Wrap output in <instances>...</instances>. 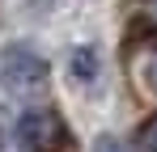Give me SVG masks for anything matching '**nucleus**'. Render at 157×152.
Segmentation results:
<instances>
[{"instance_id":"f257e3e1","label":"nucleus","mask_w":157,"mask_h":152,"mask_svg":"<svg viewBox=\"0 0 157 152\" xmlns=\"http://www.w3.org/2000/svg\"><path fill=\"white\" fill-rule=\"evenodd\" d=\"M47 80H51V68L47 59L38 55L26 42H9L0 51V89L9 93L13 101H38L47 93Z\"/></svg>"},{"instance_id":"f03ea898","label":"nucleus","mask_w":157,"mask_h":152,"mask_svg":"<svg viewBox=\"0 0 157 152\" xmlns=\"http://www.w3.org/2000/svg\"><path fill=\"white\" fill-rule=\"evenodd\" d=\"M64 80H68V89H77V93H94V89L102 85V55H98V47L81 42V47L68 51Z\"/></svg>"},{"instance_id":"7ed1b4c3","label":"nucleus","mask_w":157,"mask_h":152,"mask_svg":"<svg viewBox=\"0 0 157 152\" xmlns=\"http://www.w3.org/2000/svg\"><path fill=\"white\" fill-rule=\"evenodd\" d=\"M136 85L157 101V51H144V55L136 59Z\"/></svg>"},{"instance_id":"20e7f679","label":"nucleus","mask_w":157,"mask_h":152,"mask_svg":"<svg viewBox=\"0 0 157 152\" xmlns=\"http://www.w3.org/2000/svg\"><path fill=\"white\" fill-rule=\"evenodd\" d=\"M136 152H157V118L144 123V131L136 135Z\"/></svg>"}]
</instances>
